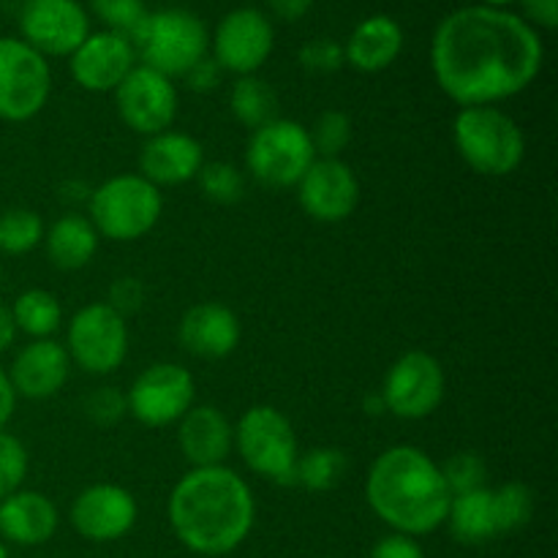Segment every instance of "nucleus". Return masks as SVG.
<instances>
[{"label":"nucleus","instance_id":"obj_1","mask_svg":"<svg viewBox=\"0 0 558 558\" xmlns=\"http://www.w3.org/2000/svg\"><path fill=\"white\" fill-rule=\"evenodd\" d=\"M545 47L523 16L507 9L466 5L439 22L430 69L447 98L463 107H494L539 76Z\"/></svg>","mask_w":558,"mask_h":558},{"label":"nucleus","instance_id":"obj_2","mask_svg":"<svg viewBox=\"0 0 558 558\" xmlns=\"http://www.w3.org/2000/svg\"><path fill=\"white\" fill-rule=\"evenodd\" d=\"M167 515L185 548L199 556H227L254 529V490L229 466L191 469L172 488Z\"/></svg>","mask_w":558,"mask_h":558},{"label":"nucleus","instance_id":"obj_3","mask_svg":"<svg viewBox=\"0 0 558 558\" xmlns=\"http://www.w3.org/2000/svg\"><path fill=\"white\" fill-rule=\"evenodd\" d=\"M365 499L396 534L423 537L445 526L452 494L441 469L425 450L396 445L381 452L365 477Z\"/></svg>","mask_w":558,"mask_h":558},{"label":"nucleus","instance_id":"obj_4","mask_svg":"<svg viewBox=\"0 0 558 558\" xmlns=\"http://www.w3.org/2000/svg\"><path fill=\"white\" fill-rule=\"evenodd\" d=\"M458 156L483 178H507L526 156L521 125L496 107H463L452 123Z\"/></svg>","mask_w":558,"mask_h":558},{"label":"nucleus","instance_id":"obj_5","mask_svg":"<svg viewBox=\"0 0 558 558\" xmlns=\"http://www.w3.org/2000/svg\"><path fill=\"white\" fill-rule=\"evenodd\" d=\"M129 41L134 44L142 65H150L169 80L189 74L199 60L207 58L210 47L205 22L185 9L145 14V20L131 31Z\"/></svg>","mask_w":558,"mask_h":558},{"label":"nucleus","instance_id":"obj_6","mask_svg":"<svg viewBox=\"0 0 558 558\" xmlns=\"http://www.w3.org/2000/svg\"><path fill=\"white\" fill-rule=\"evenodd\" d=\"M87 210L98 238L134 243L153 232L158 223L163 213V194L142 174H114L90 191Z\"/></svg>","mask_w":558,"mask_h":558},{"label":"nucleus","instance_id":"obj_7","mask_svg":"<svg viewBox=\"0 0 558 558\" xmlns=\"http://www.w3.org/2000/svg\"><path fill=\"white\" fill-rule=\"evenodd\" d=\"M234 450L240 452L245 466L259 477L281 485H294L300 447L292 420L276 407L245 409L234 425Z\"/></svg>","mask_w":558,"mask_h":558},{"label":"nucleus","instance_id":"obj_8","mask_svg":"<svg viewBox=\"0 0 558 558\" xmlns=\"http://www.w3.org/2000/svg\"><path fill=\"white\" fill-rule=\"evenodd\" d=\"M316 161L308 129L298 120L276 118L262 129L251 131L245 147V169L270 189H292L303 180Z\"/></svg>","mask_w":558,"mask_h":558},{"label":"nucleus","instance_id":"obj_9","mask_svg":"<svg viewBox=\"0 0 558 558\" xmlns=\"http://www.w3.org/2000/svg\"><path fill=\"white\" fill-rule=\"evenodd\" d=\"M65 352L85 374H114L129 357V325L109 303H90L76 311L65 332Z\"/></svg>","mask_w":558,"mask_h":558},{"label":"nucleus","instance_id":"obj_10","mask_svg":"<svg viewBox=\"0 0 558 558\" xmlns=\"http://www.w3.org/2000/svg\"><path fill=\"white\" fill-rule=\"evenodd\" d=\"M52 71L47 58L22 38H0V120L25 123L49 101Z\"/></svg>","mask_w":558,"mask_h":558},{"label":"nucleus","instance_id":"obj_11","mask_svg":"<svg viewBox=\"0 0 558 558\" xmlns=\"http://www.w3.org/2000/svg\"><path fill=\"white\" fill-rule=\"evenodd\" d=\"M196 381L178 363H156L142 371L125 392L129 414L147 428H167L194 407Z\"/></svg>","mask_w":558,"mask_h":558},{"label":"nucleus","instance_id":"obj_12","mask_svg":"<svg viewBox=\"0 0 558 558\" xmlns=\"http://www.w3.org/2000/svg\"><path fill=\"white\" fill-rule=\"evenodd\" d=\"M445 390L447 379L439 360L414 349L392 363L379 396L387 412L396 414L398 420H425L441 407Z\"/></svg>","mask_w":558,"mask_h":558},{"label":"nucleus","instance_id":"obj_13","mask_svg":"<svg viewBox=\"0 0 558 558\" xmlns=\"http://www.w3.org/2000/svg\"><path fill=\"white\" fill-rule=\"evenodd\" d=\"M114 107L134 134H163L178 118V87L150 65H134L131 74L114 87Z\"/></svg>","mask_w":558,"mask_h":558},{"label":"nucleus","instance_id":"obj_14","mask_svg":"<svg viewBox=\"0 0 558 558\" xmlns=\"http://www.w3.org/2000/svg\"><path fill=\"white\" fill-rule=\"evenodd\" d=\"M276 47V31L259 9H234L218 22L213 36V60L229 74H256Z\"/></svg>","mask_w":558,"mask_h":558},{"label":"nucleus","instance_id":"obj_15","mask_svg":"<svg viewBox=\"0 0 558 558\" xmlns=\"http://www.w3.org/2000/svg\"><path fill=\"white\" fill-rule=\"evenodd\" d=\"M22 41L44 58H71L90 36V20L76 0H25L20 14Z\"/></svg>","mask_w":558,"mask_h":558},{"label":"nucleus","instance_id":"obj_16","mask_svg":"<svg viewBox=\"0 0 558 558\" xmlns=\"http://www.w3.org/2000/svg\"><path fill=\"white\" fill-rule=\"evenodd\" d=\"M303 210L319 223H341L357 210L360 180L343 158H316L298 183Z\"/></svg>","mask_w":558,"mask_h":558},{"label":"nucleus","instance_id":"obj_17","mask_svg":"<svg viewBox=\"0 0 558 558\" xmlns=\"http://www.w3.org/2000/svg\"><path fill=\"white\" fill-rule=\"evenodd\" d=\"M140 507L123 485L98 483L82 490L71 505V526L90 543H114L134 529Z\"/></svg>","mask_w":558,"mask_h":558},{"label":"nucleus","instance_id":"obj_18","mask_svg":"<svg viewBox=\"0 0 558 558\" xmlns=\"http://www.w3.org/2000/svg\"><path fill=\"white\" fill-rule=\"evenodd\" d=\"M134 65V44L114 31L90 33L69 58L74 82L90 93H114V87L131 74Z\"/></svg>","mask_w":558,"mask_h":558},{"label":"nucleus","instance_id":"obj_19","mask_svg":"<svg viewBox=\"0 0 558 558\" xmlns=\"http://www.w3.org/2000/svg\"><path fill=\"white\" fill-rule=\"evenodd\" d=\"M69 374L71 357L63 343L41 338V341H31L20 349V354L11 363L9 379L16 398L22 396L27 401H47L63 390Z\"/></svg>","mask_w":558,"mask_h":558},{"label":"nucleus","instance_id":"obj_20","mask_svg":"<svg viewBox=\"0 0 558 558\" xmlns=\"http://www.w3.org/2000/svg\"><path fill=\"white\" fill-rule=\"evenodd\" d=\"M202 167H205V147L183 131L169 129L163 134L147 136V142L142 145L140 174L150 180L156 189L196 180Z\"/></svg>","mask_w":558,"mask_h":558},{"label":"nucleus","instance_id":"obj_21","mask_svg":"<svg viewBox=\"0 0 558 558\" xmlns=\"http://www.w3.org/2000/svg\"><path fill=\"white\" fill-rule=\"evenodd\" d=\"M240 319L232 308L221 303H196L180 319L178 338L183 349L202 360H223L238 349Z\"/></svg>","mask_w":558,"mask_h":558},{"label":"nucleus","instance_id":"obj_22","mask_svg":"<svg viewBox=\"0 0 558 558\" xmlns=\"http://www.w3.org/2000/svg\"><path fill=\"white\" fill-rule=\"evenodd\" d=\"M178 445L194 469L223 466L234 447V425L218 407H191L178 423Z\"/></svg>","mask_w":558,"mask_h":558},{"label":"nucleus","instance_id":"obj_23","mask_svg":"<svg viewBox=\"0 0 558 558\" xmlns=\"http://www.w3.org/2000/svg\"><path fill=\"white\" fill-rule=\"evenodd\" d=\"M58 507L47 494L38 490H16L0 501V537L5 543L33 548L44 545L58 532Z\"/></svg>","mask_w":558,"mask_h":558},{"label":"nucleus","instance_id":"obj_24","mask_svg":"<svg viewBox=\"0 0 558 558\" xmlns=\"http://www.w3.org/2000/svg\"><path fill=\"white\" fill-rule=\"evenodd\" d=\"M403 49V27L392 16L374 14L360 22L343 47V60L363 74L390 69Z\"/></svg>","mask_w":558,"mask_h":558},{"label":"nucleus","instance_id":"obj_25","mask_svg":"<svg viewBox=\"0 0 558 558\" xmlns=\"http://www.w3.org/2000/svg\"><path fill=\"white\" fill-rule=\"evenodd\" d=\"M44 245H47V256L54 267H60V270H82L96 256L98 232L90 218L69 213L44 232Z\"/></svg>","mask_w":558,"mask_h":558},{"label":"nucleus","instance_id":"obj_26","mask_svg":"<svg viewBox=\"0 0 558 558\" xmlns=\"http://www.w3.org/2000/svg\"><path fill=\"white\" fill-rule=\"evenodd\" d=\"M445 523H450L452 537L463 545H483L488 539L499 537L494 512V490L477 488L469 490V494L452 496Z\"/></svg>","mask_w":558,"mask_h":558},{"label":"nucleus","instance_id":"obj_27","mask_svg":"<svg viewBox=\"0 0 558 558\" xmlns=\"http://www.w3.org/2000/svg\"><path fill=\"white\" fill-rule=\"evenodd\" d=\"M229 109L245 129L256 131L278 118V96L270 82H265L262 76H238L232 93H229Z\"/></svg>","mask_w":558,"mask_h":558},{"label":"nucleus","instance_id":"obj_28","mask_svg":"<svg viewBox=\"0 0 558 558\" xmlns=\"http://www.w3.org/2000/svg\"><path fill=\"white\" fill-rule=\"evenodd\" d=\"M11 314H14L16 330L31 336L33 341L52 338L60 330V322H63L60 300L52 292H47V289H27V292H22L14 300V305H11Z\"/></svg>","mask_w":558,"mask_h":558},{"label":"nucleus","instance_id":"obj_29","mask_svg":"<svg viewBox=\"0 0 558 558\" xmlns=\"http://www.w3.org/2000/svg\"><path fill=\"white\" fill-rule=\"evenodd\" d=\"M347 474V456L336 447H316L298 458L294 466V485L305 490H332Z\"/></svg>","mask_w":558,"mask_h":558},{"label":"nucleus","instance_id":"obj_30","mask_svg":"<svg viewBox=\"0 0 558 558\" xmlns=\"http://www.w3.org/2000/svg\"><path fill=\"white\" fill-rule=\"evenodd\" d=\"M44 221L38 213L27 207H14L0 216V254L22 256L31 254L36 245L44 243Z\"/></svg>","mask_w":558,"mask_h":558},{"label":"nucleus","instance_id":"obj_31","mask_svg":"<svg viewBox=\"0 0 558 558\" xmlns=\"http://www.w3.org/2000/svg\"><path fill=\"white\" fill-rule=\"evenodd\" d=\"M494 512L499 534L518 532L534 515V494L523 483H505L494 490Z\"/></svg>","mask_w":558,"mask_h":558},{"label":"nucleus","instance_id":"obj_32","mask_svg":"<svg viewBox=\"0 0 558 558\" xmlns=\"http://www.w3.org/2000/svg\"><path fill=\"white\" fill-rule=\"evenodd\" d=\"M202 194L218 205H234L245 194V178L234 163L229 161H205V167L196 174Z\"/></svg>","mask_w":558,"mask_h":558},{"label":"nucleus","instance_id":"obj_33","mask_svg":"<svg viewBox=\"0 0 558 558\" xmlns=\"http://www.w3.org/2000/svg\"><path fill=\"white\" fill-rule=\"evenodd\" d=\"M314 142L316 158H341L352 142V120L341 109H327L314 120V129H308Z\"/></svg>","mask_w":558,"mask_h":558},{"label":"nucleus","instance_id":"obj_34","mask_svg":"<svg viewBox=\"0 0 558 558\" xmlns=\"http://www.w3.org/2000/svg\"><path fill=\"white\" fill-rule=\"evenodd\" d=\"M439 469L452 496L485 488V477H488V466L477 452H456Z\"/></svg>","mask_w":558,"mask_h":558},{"label":"nucleus","instance_id":"obj_35","mask_svg":"<svg viewBox=\"0 0 558 558\" xmlns=\"http://www.w3.org/2000/svg\"><path fill=\"white\" fill-rule=\"evenodd\" d=\"M27 450L16 436L0 430V501L16 494L27 477Z\"/></svg>","mask_w":558,"mask_h":558},{"label":"nucleus","instance_id":"obj_36","mask_svg":"<svg viewBox=\"0 0 558 558\" xmlns=\"http://www.w3.org/2000/svg\"><path fill=\"white\" fill-rule=\"evenodd\" d=\"M93 11L109 25V31L131 36L136 25L145 20V0H90Z\"/></svg>","mask_w":558,"mask_h":558},{"label":"nucleus","instance_id":"obj_37","mask_svg":"<svg viewBox=\"0 0 558 558\" xmlns=\"http://www.w3.org/2000/svg\"><path fill=\"white\" fill-rule=\"evenodd\" d=\"M85 414L96 425H114L129 414V403L118 387H98L85 398Z\"/></svg>","mask_w":558,"mask_h":558},{"label":"nucleus","instance_id":"obj_38","mask_svg":"<svg viewBox=\"0 0 558 558\" xmlns=\"http://www.w3.org/2000/svg\"><path fill=\"white\" fill-rule=\"evenodd\" d=\"M298 60L311 74H332V71H338L347 63L343 60V47L332 41V38H314V41L303 44Z\"/></svg>","mask_w":558,"mask_h":558},{"label":"nucleus","instance_id":"obj_39","mask_svg":"<svg viewBox=\"0 0 558 558\" xmlns=\"http://www.w3.org/2000/svg\"><path fill=\"white\" fill-rule=\"evenodd\" d=\"M145 303V289L136 278H118L109 292V305L118 311L120 316H129L134 311H140V305Z\"/></svg>","mask_w":558,"mask_h":558},{"label":"nucleus","instance_id":"obj_40","mask_svg":"<svg viewBox=\"0 0 558 558\" xmlns=\"http://www.w3.org/2000/svg\"><path fill=\"white\" fill-rule=\"evenodd\" d=\"M371 558H425V550L414 537H407V534H390V537H381L379 543L374 545Z\"/></svg>","mask_w":558,"mask_h":558},{"label":"nucleus","instance_id":"obj_41","mask_svg":"<svg viewBox=\"0 0 558 558\" xmlns=\"http://www.w3.org/2000/svg\"><path fill=\"white\" fill-rule=\"evenodd\" d=\"M523 11H526V22L537 31H554L558 25V0H521Z\"/></svg>","mask_w":558,"mask_h":558},{"label":"nucleus","instance_id":"obj_42","mask_svg":"<svg viewBox=\"0 0 558 558\" xmlns=\"http://www.w3.org/2000/svg\"><path fill=\"white\" fill-rule=\"evenodd\" d=\"M185 82H189L191 90L196 93H207V90H216L218 82H221V69H218L216 60L205 58L194 65V69L185 74Z\"/></svg>","mask_w":558,"mask_h":558},{"label":"nucleus","instance_id":"obj_43","mask_svg":"<svg viewBox=\"0 0 558 558\" xmlns=\"http://www.w3.org/2000/svg\"><path fill=\"white\" fill-rule=\"evenodd\" d=\"M267 5H270V11L278 16V20L298 22L308 14L314 0H267Z\"/></svg>","mask_w":558,"mask_h":558},{"label":"nucleus","instance_id":"obj_44","mask_svg":"<svg viewBox=\"0 0 558 558\" xmlns=\"http://www.w3.org/2000/svg\"><path fill=\"white\" fill-rule=\"evenodd\" d=\"M14 409H16V392L11 387L9 374L0 368V430L9 425V420L14 417Z\"/></svg>","mask_w":558,"mask_h":558},{"label":"nucleus","instance_id":"obj_45","mask_svg":"<svg viewBox=\"0 0 558 558\" xmlns=\"http://www.w3.org/2000/svg\"><path fill=\"white\" fill-rule=\"evenodd\" d=\"M16 322H14V314H11L9 305L0 303V354L9 352L11 347H14V338H16Z\"/></svg>","mask_w":558,"mask_h":558},{"label":"nucleus","instance_id":"obj_46","mask_svg":"<svg viewBox=\"0 0 558 558\" xmlns=\"http://www.w3.org/2000/svg\"><path fill=\"white\" fill-rule=\"evenodd\" d=\"M510 3H515V0H483V5H488V9H505Z\"/></svg>","mask_w":558,"mask_h":558},{"label":"nucleus","instance_id":"obj_47","mask_svg":"<svg viewBox=\"0 0 558 558\" xmlns=\"http://www.w3.org/2000/svg\"><path fill=\"white\" fill-rule=\"evenodd\" d=\"M0 558H9V550H5L3 543H0Z\"/></svg>","mask_w":558,"mask_h":558},{"label":"nucleus","instance_id":"obj_48","mask_svg":"<svg viewBox=\"0 0 558 558\" xmlns=\"http://www.w3.org/2000/svg\"><path fill=\"white\" fill-rule=\"evenodd\" d=\"M0 281H3V267H0Z\"/></svg>","mask_w":558,"mask_h":558}]
</instances>
